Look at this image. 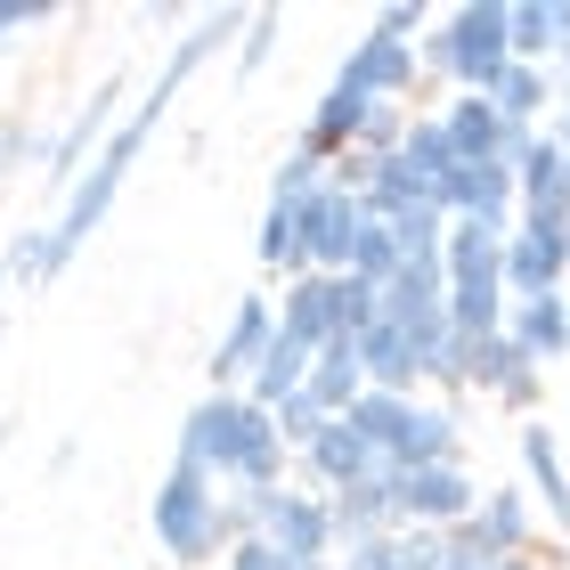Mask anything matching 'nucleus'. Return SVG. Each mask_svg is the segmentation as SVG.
<instances>
[{"instance_id":"nucleus-42","label":"nucleus","mask_w":570,"mask_h":570,"mask_svg":"<svg viewBox=\"0 0 570 570\" xmlns=\"http://www.w3.org/2000/svg\"><path fill=\"white\" fill-rule=\"evenodd\" d=\"M562 309H570V277H562Z\"/></svg>"},{"instance_id":"nucleus-35","label":"nucleus","mask_w":570,"mask_h":570,"mask_svg":"<svg viewBox=\"0 0 570 570\" xmlns=\"http://www.w3.org/2000/svg\"><path fill=\"white\" fill-rule=\"evenodd\" d=\"M253 253H262L269 269H294V213H277V204H269V213H262V237H253ZM294 277H302V269H294Z\"/></svg>"},{"instance_id":"nucleus-8","label":"nucleus","mask_w":570,"mask_h":570,"mask_svg":"<svg viewBox=\"0 0 570 570\" xmlns=\"http://www.w3.org/2000/svg\"><path fill=\"white\" fill-rule=\"evenodd\" d=\"M464 554H481V562H505V554H530L538 547V513L522 489H489V498H473V513L449 530Z\"/></svg>"},{"instance_id":"nucleus-19","label":"nucleus","mask_w":570,"mask_h":570,"mask_svg":"<svg viewBox=\"0 0 570 570\" xmlns=\"http://www.w3.org/2000/svg\"><path fill=\"white\" fill-rule=\"evenodd\" d=\"M302 473H309V481H318L326 498H334V489H351L358 473H375V456L358 449V432H351L343 416H334V424H318V432H309V449H302Z\"/></svg>"},{"instance_id":"nucleus-11","label":"nucleus","mask_w":570,"mask_h":570,"mask_svg":"<svg viewBox=\"0 0 570 570\" xmlns=\"http://www.w3.org/2000/svg\"><path fill=\"white\" fill-rule=\"evenodd\" d=\"M269 343H277V309L269 302H237V318H228L220 351H213V392H237V383L269 358Z\"/></svg>"},{"instance_id":"nucleus-12","label":"nucleus","mask_w":570,"mask_h":570,"mask_svg":"<svg viewBox=\"0 0 570 570\" xmlns=\"http://www.w3.org/2000/svg\"><path fill=\"white\" fill-rule=\"evenodd\" d=\"M473 392H498L505 407H530L547 400V367H538V358H522L505 343V334H489V343H473Z\"/></svg>"},{"instance_id":"nucleus-13","label":"nucleus","mask_w":570,"mask_h":570,"mask_svg":"<svg viewBox=\"0 0 570 570\" xmlns=\"http://www.w3.org/2000/svg\"><path fill=\"white\" fill-rule=\"evenodd\" d=\"M107 122H122V73H107V82L82 98V115H73L66 139H49V179H58V188H73V179H82V164H90V147H98V131H107Z\"/></svg>"},{"instance_id":"nucleus-28","label":"nucleus","mask_w":570,"mask_h":570,"mask_svg":"<svg viewBox=\"0 0 570 570\" xmlns=\"http://www.w3.org/2000/svg\"><path fill=\"white\" fill-rule=\"evenodd\" d=\"M505 49H513V66H547L554 58V0H513L505 9Z\"/></svg>"},{"instance_id":"nucleus-37","label":"nucleus","mask_w":570,"mask_h":570,"mask_svg":"<svg viewBox=\"0 0 570 570\" xmlns=\"http://www.w3.org/2000/svg\"><path fill=\"white\" fill-rule=\"evenodd\" d=\"M424 24H432V9H416V0H392V9H375V33H383V41H416Z\"/></svg>"},{"instance_id":"nucleus-3","label":"nucleus","mask_w":570,"mask_h":570,"mask_svg":"<svg viewBox=\"0 0 570 570\" xmlns=\"http://www.w3.org/2000/svg\"><path fill=\"white\" fill-rule=\"evenodd\" d=\"M505 9H513V0H464V9H449V17L432 24V41L416 49V66L464 82V98H489V82L513 66V49H505Z\"/></svg>"},{"instance_id":"nucleus-20","label":"nucleus","mask_w":570,"mask_h":570,"mask_svg":"<svg viewBox=\"0 0 570 570\" xmlns=\"http://www.w3.org/2000/svg\"><path fill=\"white\" fill-rule=\"evenodd\" d=\"M562 196H570V164H562L554 131H538L530 155L513 164V204H522V220H538V213H554Z\"/></svg>"},{"instance_id":"nucleus-16","label":"nucleus","mask_w":570,"mask_h":570,"mask_svg":"<svg viewBox=\"0 0 570 570\" xmlns=\"http://www.w3.org/2000/svg\"><path fill=\"white\" fill-rule=\"evenodd\" d=\"M522 473L538 489V513H547L554 530H570V464H562L554 424H522Z\"/></svg>"},{"instance_id":"nucleus-9","label":"nucleus","mask_w":570,"mask_h":570,"mask_svg":"<svg viewBox=\"0 0 570 570\" xmlns=\"http://www.w3.org/2000/svg\"><path fill=\"white\" fill-rule=\"evenodd\" d=\"M416 41H383V33H367L343 58V73H334V90H358V98H400L407 82H416Z\"/></svg>"},{"instance_id":"nucleus-40","label":"nucleus","mask_w":570,"mask_h":570,"mask_svg":"<svg viewBox=\"0 0 570 570\" xmlns=\"http://www.w3.org/2000/svg\"><path fill=\"white\" fill-rule=\"evenodd\" d=\"M554 58H570V0H554Z\"/></svg>"},{"instance_id":"nucleus-1","label":"nucleus","mask_w":570,"mask_h":570,"mask_svg":"<svg viewBox=\"0 0 570 570\" xmlns=\"http://www.w3.org/2000/svg\"><path fill=\"white\" fill-rule=\"evenodd\" d=\"M228 33H237V9H213V17H204V24H196L188 41L171 49V66H164V73H155V82H147V98H139V107H131V115L115 122V139H107V147H98L90 164H82V179H73V188H66L58 220H49V253H58V269L73 262V245H82L90 228L107 220V204L122 196V179H131L139 147H147V131H155V122H164V107H171V90L188 82V73H196L204 58H213V49H220Z\"/></svg>"},{"instance_id":"nucleus-4","label":"nucleus","mask_w":570,"mask_h":570,"mask_svg":"<svg viewBox=\"0 0 570 570\" xmlns=\"http://www.w3.org/2000/svg\"><path fill=\"white\" fill-rule=\"evenodd\" d=\"M213 505H220V481L204 473L196 456H179L171 449V473H164V489H155V547H171V562H188V547L204 538V522H213Z\"/></svg>"},{"instance_id":"nucleus-18","label":"nucleus","mask_w":570,"mask_h":570,"mask_svg":"<svg viewBox=\"0 0 570 570\" xmlns=\"http://www.w3.org/2000/svg\"><path fill=\"white\" fill-rule=\"evenodd\" d=\"M505 343L522 351V358H562L570 351V309H562V294H538V302H505Z\"/></svg>"},{"instance_id":"nucleus-23","label":"nucleus","mask_w":570,"mask_h":570,"mask_svg":"<svg viewBox=\"0 0 570 570\" xmlns=\"http://www.w3.org/2000/svg\"><path fill=\"white\" fill-rule=\"evenodd\" d=\"M367 392L358 383V358H351V343H326L318 358H309V375H302V400L318 407V416H343V407Z\"/></svg>"},{"instance_id":"nucleus-22","label":"nucleus","mask_w":570,"mask_h":570,"mask_svg":"<svg viewBox=\"0 0 570 570\" xmlns=\"http://www.w3.org/2000/svg\"><path fill=\"white\" fill-rule=\"evenodd\" d=\"M407 416H416V400H400V392H358L351 407H343V424L358 432V449H367L375 464L400 449V432H407Z\"/></svg>"},{"instance_id":"nucleus-7","label":"nucleus","mask_w":570,"mask_h":570,"mask_svg":"<svg viewBox=\"0 0 570 570\" xmlns=\"http://www.w3.org/2000/svg\"><path fill=\"white\" fill-rule=\"evenodd\" d=\"M262 538L294 562H334V513L318 489H262Z\"/></svg>"},{"instance_id":"nucleus-29","label":"nucleus","mask_w":570,"mask_h":570,"mask_svg":"<svg viewBox=\"0 0 570 570\" xmlns=\"http://www.w3.org/2000/svg\"><path fill=\"white\" fill-rule=\"evenodd\" d=\"M318 188H326V164H318L309 147H294V155L277 164V179H269V204H277V213H302Z\"/></svg>"},{"instance_id":"nucleus-10","label":"nucleus","mask_w":570,"mask_h":570,"mask_svg":"<svg viewBox=\"0 0 570 570\" xmlns=\"http://www.w3.org/2000/svg\"><path fill=\"white\" fill-rule=\"evenodd\" d=\"M326 513H334V554L343 547H358V538H383V530H400V513H392V473H358L351 489H334L326 498Z\"/></svg>"},{"instance_id":"nucleus-5","label":"nucleus","mask_w":570,"mask_h":570,"mask_svg":"<svg viewBox=\"0 0 570 570\" xmlns=\"http://www.w3.org/2000/svg\"><path fill=\"white\" fill-rule=\"evenodd\" d=\"M473 473L464 464H424V473H392V513L400 530H456L473 513Z\"/></svg>"},{"instance_id":"nucleus-14","label":"nucleus","mask_w":570,"mask_h":570,"mask_svg":"<svg viewBox=\"0 0 570 570\" xmlns=\"http://www.w3.org/2000/svg\"><path fill=\"white\" fill-rule=\"evenodd\" d=\"M277 334H285V343H302V351L343 343V334H334V277L302 269L294 285H285V302H277Z\"/></svg>"},{"instance_id":"nucleus-30","label":"nucleus","mask_w":570,"mask_h":570,"mask_svg":"<svg viewBox=\"0 0 570 570\" xmlns=\"http://www.w3.org/2000/svg\"><path fill=\"white\" fill-rule=\"evenodd\" d=\"M343 277H367V285H392L400 277V245H392V228H375V220H358V237H351V269Z\"/></svg>"},{"instance_id":"nucleus-39","label":"nucleus","mask_w":570,"mask_h":570,"mask_svg":"<svg viewBox=\"0 0 570 570\" xmlns=\"http://www.w3.org/2000/svg\"><path fill=\"white\" fill-rule=\"evenodd\" d=\"M489 570H570V562L547 554V547H530V554H505V562H489Z\"/></svg>"},{"instance_id":"nucleus-6","label":"nucleus","mask_w":570,"mask_h":570,"mask_svg":"<svg viewBox=\"0 0 570 570\" xmlns=\"http://www.w3.org/2000/svg\"><path fill=\"white\" fill-rule=\"evenodd\" d=\"M351 237H358V196L318 188V196L294 213V269L343 277V269H351Z\"/></svg>"},{"instance_id":"nucleus-41","label":"nucleus","mask_w":570,"mask_h":570,"mask_svg":"<svg viewBox=\"0 0 570 570\" xmlns=\"http://www.w3.org/2000/svg\"><path fill=\"white\" fill-rule=\"evenodd\" d=\"M554 147H562V164H570V107H562V131H554Z\"/></svg>"},{"instance_id":"nucleus-21","label":"nucleus","mask_w":570,"mask_h":570,"mask_svg":"<svg viewBox=\"0 0 570 570\" xmlns=\"http://www.w3.org/2000/svg\"><path fill=\"white\" fill-rule=\"evenodd\" d=\"M424 464H456V416H449V407H424V400H416V416H407L400 449L383 456V473H424Z\"/></svg>"},{"instance_id":"nucleus-2","label":"nucleus","mask_w":570,"mask_h":570,"mask_svg":"<svg viewBox=\"0 0 570 570\" xmlns=\"http://www.w3.org/2000/svg\"><path fill=\"white\" fill-rule=\"evenodd\" d=\"M179 456H196L213 481L228 489H285V440H277V416L269 407H253L245 392H204L188 407V424H179Z\"/></svg>"},{"instance_id":"nucleus-25","label":"nucleus","mask_w":570,"mask_h":570,"mask_svg":"<svg viewBox=\"0 0 570 570\" xmlns=\"http://www.w3.org/2000/svg\"><path fill=\"white\" fill-rule=\"evenodd\" d=\"M547 98H554L547 66H505L498 82H489V115H498V122H522V131H530V122L547 115Z\"/></svg>"},{"instance_id":"nucleus-17","label":"nucleus","mask_w":570,"mask_h":570,"mask_svg":"<svg viewBox=\"0 0 570 570\" xmlns=\"http://www.w3.org/2000/svg\"><path fill=\"white\" fill-rule=\"evenodd\" d=\"M505 237L498 228H473V220H449V237H440V277L449 285H505Z\"/></svg>"},{"instance_id":"nucleus-32","label":"nucleus","mask_w":570,"mask_h":570,"mask_svg":"<svg viewBox=\"0 0 570 570\" xmlns=\"http://www.w3.org/2000/svg\"><path fill=\"white\" fill-rule=\"evenodd\" d=\"M375 318H383L375 285H367V277H334V334H343V343H358Z\"/></svg>"},{"instance_id":"nucleus-43","label":"nucleus","mask_w":570,"mask_h":570,"mask_svg":"<svg viewBox=\"0 0 570 570\" xmlns=\"http://www.w3.org/2000/svg\"><path fill=\"white\" fill-rule=\"evenodd\" d=\"M0 41H9V33H0Z\"/></svg>"},{"instance_id":"nucleus-38","label":"nucleus","mask_w":570,"mask_h":570,"mask_svg":"<svg viewBox=\"0 0 570 570\" xmlns=\"http://www.w3.org/2000/svg\"><path fill=\"white\" fill-rule=\"evenodd\" d=\"M522 228H538V237H554V245H562V269H570V196L554 204V213H538V220H522Z\"/></svg>"},{"instance_id":"nucleus-27","label":"nucleus","mask_w":570,"mask_h":570,"mask_svg":"<svg viewBox=\"0 0 570 570\" xmlns=\"http://www.w3.org/2000/svg\"><path fill=\"white\" fill-rule=\"evenodd\" d=\"M400 245V269H440V237H449V213L440 204H407L400 220H383Z\"/></svg>"},{"instance_id":"nucleus-24","label":"nucleus","mask_w":570,"mask_h":570,"mask_svg":"<svg viewBox=\"0 0 570 570\" xmlns=\"http://www.w3.org/2000/svg\"><path fill=\"white\" fill-rule=\"evenodd\" d=\"M309 358H318V351H302V343H285V334H277V343H269V358L245 375V400H253V407H285V400L302 392Z\"/></svg>"},{"instance_id":"nucleus-15","label":"nucleus","mask_w":570,"mask_h":570,"mask_svg":"<svg viewBox=\"0 0 570 570\" xmlns=\"http://www.w3.org/2000/svg\"><path fill=\"white\" fill-rule=\"evenodd\" d=\"M505 302H538V294H562V245L554 237H538V228H513L505 237Z\"/></svg>"},{"instance_id":"nucleus-34","label":"nucleus","mask_w":570,"mask_h":570,"mask_svg":"<svg viewBox=\"0 0 570 570\" xmlns=\"http://www.w3.org/2000/svg\"><path fill=\"white\" fill-rule=\"evenodd\" d=\"M400 570H449V530H392Z\"/></svg>"},{"instance_id":"nucleus-33","label":"nucleus","mask_w":570,"mask_h":570,"mask_svg":"<svg viewBox=\"0 0 570 570\" xmlns=\"http://www.w3.org/2000/svg\"><path fill=\"white\" fill-rule=\"evenodd\" d=\"M424 383H449V392H473V343L449 334V343L424 351Z\"/></svg>"},{"instance_id":"nucleus-44","label":"nucleus","mask_w":570,"mask_h":570,"mask_svg":"<svg viewBox=\"0 0 570 570\" xmlns=\"http://www.w3.org/2000/svg\"><path fill=\"white\" fill-rule=\"evenodd\" d=\"M562 416H570V407H562Z\"/></svg>"},{"instance_id":"nucleus-26","label":"nucleus","mask_w":570,"mask_h":570,"mask_svg":"<svg viewBox=\"0 0 570 570\" xmlns=\"http://www.w3.org/2000/svg\"><path fill=\"white\" fill-rule=\"evenodd\" d=\"M449 334L464 343H489V334H505V285H449Z\"/></svg>"},{"instance_id":"nucleus-31","label":"nucleus","mask_w":570,"mask_h":570,"mask_svg":"<svg viewBox=\"0 0 570 570\" xmlns=\"http://www.w3.org/2000/svg\"><path fill=\"white\" fill-rule=\"evenodd\" d=\"M400 164H407V171H424V179H440V171H456V147H449V131H440V115H432V122H416V115H407Z\"/></svg>"},{"instance_id":"nucleus-36","label":"nucleus","mask_w":570,"mask_h":570,"mask_svg":"<svg viewBox=\"0 0 570 570\" xmlns=\"http://www.w3.org/2000/svg\"><path fill=\"white\" fill-rule=\"evenodd\" d=\"M277 33H285V17H277V9L245 17V58H237V73H262V66H269V49H277Z\"/></svg>"}]
</instances>
